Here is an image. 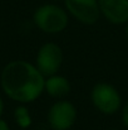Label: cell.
I'll return each mask as SVG.
<instances>
[{
  "label": "cell",
  "mask_w": 128,
  "mask_h": 130,
  "mask_svg": "<svg viewBox=\"0 0 128 130\" xmlns=\"http://www.w3.org/2000/svg\"><path fill=\"white\" fill-rule=\"evenodd\" d=\"M45 77L34 63L15 59L6 63L0 73V87L5 96L19 104H30L44 92Z\"/></svg>",
  "instance_id": "cell-1"
},
{
  "label": "cell",
  "mask_w": 128,
  "mask_h": 130,
  "mask_svg": "<svg viewBox=\"0 0 128 130\" xmlns=\"http://www.w3.org/2000/svg\"><path fill=\"white\" fill-rule=\"evenodd\" d=\"M33 23L43 33L58 34L68 28L69 14L65 8H62L58 4L46 3L34 10Z\"/></svg>",
  "instance_id": "cell-2"
},
{
  "label": "cell",
  "mask_w": 128,
  "mask_h": 130,
  "mask_svg": "<svg viewBox=\"0 0 128 130\" xmlns=\"http://www.w3.org/2000/svg\"><path fill=\"white\" fill-rule=\"evenodd\" d=\"M90 101L103 115H114L122 109V96L117 87L108 82H98L92 87Z\"/></svg>",
  "instance_id": "cell-3"
},
{
  "label": "cell",
  "mask_w": 128,
  "mask_h": 130,
  "mask_svg": "<svg viewBox=\"0 0 128 130\" xmlns=\"http://www.w3.org/2000/svg\"><path fill=\"white\" fill-rule=\"evenodd\" d=\"M78 120V110L69 100H55L48 110L46 123L52 130H70Z\"/></svg>",
  "instance_id": "cell-4"
},
{
  "label": "cell",
  "mask_w": 128,
  "mask_h": 130,
  "mask_svg": "<svg viewBox=\"0 0 128 130\" xmlns=\"http://www.w3.org/2000/svg\"><path fill=\"white\" fill-rule=\"evenodd\" d=\"M64 53L60 45L55 42H46L38 49L35 56V66L44 77L59 73L63 64Z\"/></svg>",
  "instance_id": "cell-5"
},
{
  "label": "cell",
  "mask_w": 128,
  "mask_h": 130,
  "mask_svg": "<svg viewBox=\"0 0 128 130\" xmlns=\"http://www.w3.org/2000/svg\"><path fill=\"white\" fill-rule=\"evenodd\" d=\"M64 8L70 17L84 25H93L100 18L98 0H64Z\"/></svg>",
  "instance_id": "cell-6"
},
{
  "label": "cell",
  "mask_w": 128,
  "mask_h": 130,
  "mask_svg": "<svg viewBox=\"0 0 128 130\" xmlns=\"http://www.w3.org/2000/svg\"><path fill=\"white\" fill-rule=\"evenodd\" d=\"M100 15L112 24H126L128 22V0H98Z\"/></svg>",
  "instance_id": "cell-7"
},
{
  "label": "cell",
  "mask_w": 128,
  "mask_h": 130,
  "mask_svg": "<svg viewBox=\"0 0 128 130\" xmlns=\"http://www.w3.org/2000/svg\"><path fill=\"white\" fill-rule=\"evenodd\" d=\"M70 91H72V85L65 76L55 73L45 77L44 92L48 96L55 100H63L70 93Z\"/></svg>",
  "instance_id": "cell-8"
},
{
  "label": "cell",
  "mask_w": 128,
  "mask_h": 130,
  "mask_svg": "<svg viewBox=\"0 0 128 130\" xmlns=\"http://www.w3.org/2000/svg\"><path fill=\"white\" fill-rule=\"evenodd\" d=\"M13 118H14L15 124H16L20 129H28V128H30L32 124H33L32 114H30L29 109H28L24 104H20L19 106H16V107L14 109Z\"/></svg>",
  "instance_id": "cell-9"
},
{
  "label": "cell",
  "mask_w": 128,
  "mask_h": 130,
  "mask_svg": "<svg viewBox=\"0 0 128 130\" xmlns=\"http://www.w3.org/2000/svg\"><path fill=\"white\" fill-rule=\"evenodd\" d=\"M121 119H122V124L128 129V101L121 109Z\"/></svg>",
  "instance_id": "cell-10"
},
{
  "label": "cell",
  "mask_w": 128,
  "mask_h": 130,
  "mask_svg": "<svg viewBox=\"0 0 128 130\" xmlns=\"http://www.w3.org/2000/svg\"><path fill=\"white\" fill-rule=\"evenodd\" d=\"M0 130H10V126H9L8 121L4 120L3 118H0Z\"/></svg>",
  "instance_id": "cell-11"
},
{
  "label": "cell",
  "mask_w": 128,
  "mask_h": 130,
  "mask_svg": "<svg viewBox=\"0 0 128 130\" xmlns=\"http://www.w3.org/2000/svg\"><path fill=\"white\" fill-rule=\"evenodd\" d=\"M3 112H4V100L0 95V118L3 116Z\"/></svg>",
  "instance_id": "cell-12"
},
{
  "label": "cell",
  "mask_w": 128,
  "mask_h": 130,
  "mask_svg": "<svg viewBox=\"0 0 128 130\" xmlns=\"http://www.w3.org/2000/svg\"><path fill=\"white\" fill-rule=\"evenodd\" d=\"M124 34H126V38H127V42H128V22L124 24Z\"/></svg>",
  "instance_id": "cell-13"
},
{
  "label": "cell",
  "mask_w": 128,
  "mask_h": 130,
  "mask_svg": "<svg viewBox=\"0 0 128 130\" xmlns=\"http://www.w3.org/2000/svg\"><path fill=\"white\" fill-rule=\"evenodd\" d=\"M109 130H118V129H116V128H112V129H109Z\"/></svg>",
  "instance_id": "cell-14"
},
{
  "label": "cell",
  "mask_w": 128,
  "mask_h": 130,
  "mask_svg": "<svg viewBox=\"0 0 128 130\" xmlns=\"http://www.w3.org/2000/svg\"><path fill=\"white\" fill-rule=\"evenodd\" d=\"M55 1H64V0H55Z\"/></svg>",
  "instance_id": "cell-15"
}]
</instances>
